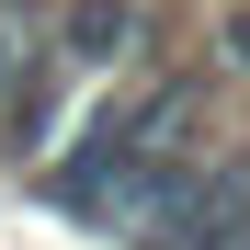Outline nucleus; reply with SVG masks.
<instances>
[{"instance_id":"nucleus-1","label":"nucleus","mask_w":250,"mask_h":250,"mask_svg":"<svg viewBox=\"0 0 250 250\" xmlns=\"http://www.w3.org/2000/svg\"><path fill=\"white\" fill-rule=\"evenodd\" d=\"M34 46H46V57H68L80 80H103L125 46H137V12H125V0H57V12L34 23Z\"/></svg>"},{"instance_id":"nucleus-2","label":"nucleus","mask_w":250,"mask_h":250,"mask_svg":"<svg viewBox=\"0 0 250 250\" xmlns=\"http://www.w3.org/2000/svg\"><path fill=\"white\" fill-rule=\"evenodd\" d=\"M228 250H250V239H228Z\"/></svg>"}]
</instances>
